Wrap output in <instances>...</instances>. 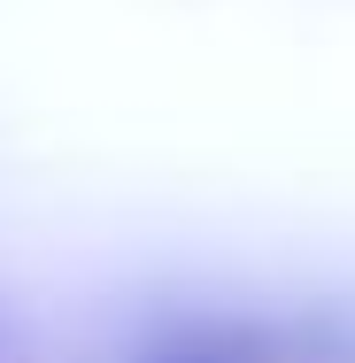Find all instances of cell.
I'll use <instances>...</instances> for the list:
<instances>
[{
  "label": "cell",
  "mask_w": 355,
  "mask_h": 363,
  "mask_svg": "<svg viewBox=\"0 0 355 363\" xmlns=\"http://www.w3.org/2000/svg\"><path fill=\"white\" fill-rule=\"evenodd\" d=\"M154 363H240V356L216 348V340H193V348H170V356H154Z\"/></svg>",
  "instance_id": "1"
}]
</instances>
